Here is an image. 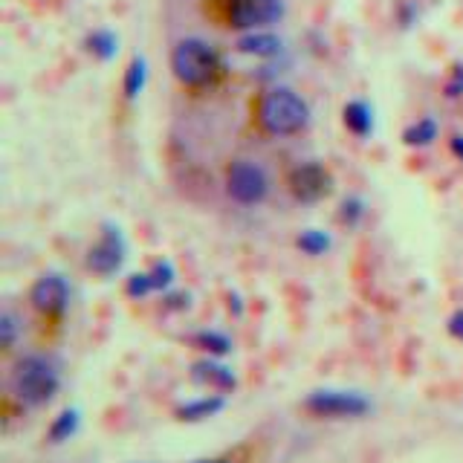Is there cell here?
Here are the masks:
<instances>
[{"mask_svg":"<svg viewBox=\"0 0 463 463\" xmlns=\"http://www.w3.org/2000/svg\"><path fill=\"white\" fill-rule=\"evenodd\" d=\"M9 391L24 409H43L61 391V371L55 362L41 354H24L14 359L9 373Z\"/></svg>","mask_w":463,"mask_h":463,"instance_id":"cell-1","label":"cell"},{"mask_svg":"<svg viewBox=\"0 0 463 463\" xmlns=\"http://www.w3.org/2000/svg\"><path fill=\"white\" fill-rule=\"evenodd\" d=\"M258 125L269 137H296L310 125V105L289 87H272L258 101Z\"/></svg>","mask_w":463,"mask_h":463,"instance_id":"cell-2","label":"cell"},{"mask_svg":"<svg viewBox=\"0 0 463 463\" xmlns=\"http://www.w3.org/2000/svg\"><path fill=\"white\" fill-rule=\"evenodd\" d=\"M171 72L180 84L200 90L217 81L223 72V58L203 38H183L177 47L171 50Z\"/></svg>","mask_w":463,"mask_h":463,"instance_id":"cell-3","label":"cell"},{"mask_svg":"<svg viewBox=\"0 0 463 463\" xmlns=\"http://www.w3.org/2000/svg\"><path fill=\"white\" fill-rule=\"evenodd\" d=\"M304 411L318 420H356L371 411V400L359 391L322 388L304 400Z\"/></svg>","mask_w":463,"mask_h":463,"instance_id":"cell-4","label":"cell"},{"mask_svg":"<svg viewBox=\"0 0 463 463\" xmlns=\"http://www.w3.org/2000/svg\"><path fill=\"white\" fill-rule=\"evenodd\" d=\"M226 194L241 206H260L269 197V177L252 159H235L226 168Z\"/></svg>","mask_w":463,"mask_h":463,"instance_id":"cell-5","label":"cell"},{"mask_svg":"<svg viewBox=\"0 0 463 463\" xmlns=\"http://www.w3.org/2000/svg\"><path fill=\"white\" fill-rule=\"evenodd\" d=\"M29 307H33L43 322H61L70 307V284L64 275L43 272L41 279L29 287Z\"/></svg>","mask_w":463,"mask_h":463,"instance_id":"cell-6","label":"cell"},{"mask_svg":"<svg viewBox=\"0 0 463 463\" xmlns=\"http://www.w3.org/2000/svg\"><path fill=\"white\" fill-rule=\"evenodd\" d=\"M284 18V0H226V24L241 33H258Z\"/></svg>","mask_w":463,"mask_h":463,"instance_id":"cell-7","label":"cell"},{"mask_svg":"<svg viewBox=\"0 0 463 463\" xmlns=\"http://www.w3.org/2000/svg\"><path fill=\"white\" fill-rule=\"evenodd\" d=\"M128 258V241L122 235V229L116 223L101 226V238L87 250V269L99 279H110L122 269Z\"/></svg>","mask_w":463,"mask_h":463,"instance_id":"cell-8","label":"cell"},{"mask_svg":"<svg viewBox=\"0 0 463 463\" xmlns=\"http://www.w3.org/2000/svg\"><path fill=\"white\" fill-rule=\"evenodd\" d=\"M287 188L298 203H318L333 192V177L322 163H298L289 171Z\"/></svg>","mask_w":463,"mask_h":463,"instance_id":"cell-9","label":"cell"},{"mask_svg":"<svg viewBox=\"0 0 463 463\" xmlns=\"http://www.w3.org/2000/svg\"><path fill=\"white\" fill-rule=\"evenodd\" d=\"M188 376H192V383L200 385V388H212L214 394H232V391L238 388V376L235 371H232L226 362L214 359V356H203L197 359L192 371H188Z\"/></svg>","mask_w":463,"mask_h":463,"instance_id":"cell-10","label":"cell"},{"mask_svg":"<svg viewBox=\"0 0 463 463\" xmlns=\"http://www.w3.org/2000/svg\"><path fill=\"white\" fill-rule=\"evenodd\" d=\"M223 409H226V394H206V397L180 402L177 409H174V417H177L180 423H203V420L221 414Z\"/></svg>","mask_w":463,"mask_h":463,"instance_id":"cell-11","label":"cell"},{"mask_svg":"<svg viewBox=\"0 0 463 463\" xmlns=\"http://www.w3.org/2000/svg\"><path fill=\"white\" fill-rule=\"evenodd\" d=\"M238 52L252 55V58H275L284 52V41L279 35L258 29V33H243L238 38Z\"/></svg>","mask_w":463,"mask_h":463,"instance_id":"cell-12","label":"cell"},{"mask_svg":"<svg viewBox=\"0 0 463 463\" xmlns=\"http://www.w3.org/2000/svg\"><path fill=\"white\" fill-rule=\"evenodd\" d=\"M342 122H345V128L351 130L354 137L368 139V137L373 134V125H376V119H373V108L368 105V101H362V99H351V101H347V105L342 108Z\"/></svg>","mask_w":463,"mask_h":463,"instance_id":"cell-13","label":"cell"},{"mask_svg":"<svg viewBox=\"0 0 463 463\" xmlns=\"http://www.w3.org/2000/svg\"><path fill=\"white\" fill-rule=\"evenodd\" d=\"M84 50L90 55H96L99 61H113L116 52H119V38H116L113 29L101 26V29H93V33H87Z\"/></svg>","mask_w":463,"mask_h":463,"instance_id":"cell-14","label":"cell"},{"mask_svg":"<svg viewBox=\"0 0 463 463\" xmlns=\"http://www.w3.org/2000/svg\"><path fill=\"white\" fill-rule=\"evenodd\" d=\"M440 137V125L434 116H423V119L411 122L409 128L402 130V142L409 145V148H429L434 145V139Z\"/></svg>","mask_w":463,"mask_h":463,"instance_id":"cell-15","label":"cell"},{"mask_svg":"<svg viewBox=\"0 0 463 463\" xmlns=\"http://www.w3.org/2000/svg\"><path fill=\"white\" fill-rule=\"evenodd\" d=\"M145 87H148V61H145L142 55H137V58H130V64L125 70L122 93L128 101H137L145 93Z\"/></svg>","mask_w":463,"mask_h":463,"instance_id":"cell-16","label":"cell"},{"mask_svg":"<svg viewBox=\"0 0 463 463\" xmlns=\"http://www.w3.org/2000/svg\"><path fill=\"white\" fill-rule=\"evenodd\" d=\"M188 342H192V347H197L200 354L214 356V359H223L232 354V339L221 330H197Z\"/></svg>","mask_w":463,"mask_h":463,"instance_id":"cell-17","label":"cell"},{"mask_svg":"<svg viewBox=\"0 0 463 463\" xmlns=\"http://www.w3.org/2000/svg\"><path fill=\"white\" fill-rule=\"evenodd\" d=\"M79 426H81V414H79L76 409H64L58 417H52V423H50V429H47V440H50L52 446L67 443L70 438H76Z\"/></svg>","mask_w":463,"mask_h":463,"instance_id":"cell-18","label":"cell"},{"mask_svg":"<svg viewBox=\"0 0 463 463\" xmlns=\"http://www.w3.org/2000/svg\"><path fill=\"white\" fill-rule=\"evenodd\" d=\"M296 246H298L304 255L318 258V255L330 252L333 238H330V232H325V229H304L301 235L296 238Z\"/></svg>","mask_w":463,"mask_h":463,"instance_id":"cell-19","label":"cell"},{"mask_svg":"<svg viewBox=\"0 0 463 463\" xmlns=\"http://www.w3.org/2000/svg\"><path fill=\"white\" fill-rule=\"evenodd\" d=\"M148 272H151V281H154L156 293H168V289L174 287V281H177V269H174V264L168 258L154 260V264L148 267Z\"/></svg>","mask_w":463,"mask_h":463,"instance_id":"cell-20","label":"cell"},{"mask_svg":"<svg viewBox=\"0 0 463 463\" xmlns=\"http://www.w3.org/2000/svg\"><path fill=\"white\" fill-rule=\"evenodd\" d=\"M151 293H156V289H154V281H151L148 269H145V272H130L128 279H125V296L128 298L142 301V298H148Z\"/></svg>","mask_w":463,"mask_h":463,"instance_id":"cell-21","label":"cell"},{"mask_svg":"<svg viewBox=\"0 0 463 463\" xmlns=\"http://www.w3.org/2000/svg\"><path fill=\"white\" fill-rule=\"evenodd\" d=\"M365 200L362 197H345L342 200V206H339V223L347 226V229H356L362 221H365Z\"/></svg>","mask_w":463,"mask_h":463,"instance_id":"cell-22","label":"cell"},{"mask_svg":"<svg viewBox=\"0 0 463 463\" xmlns=\"http://www.w3.org/2000/svg\"><path fill=\"white\" fill-rule=\"evenodd\" d=\"M18 333H21L18 316H14L12 310L0 313V347H4V351H12L14 342H18Z\"/></svg>","mask_w":463,"mask_h":463,"instance_id":"cell-23","label":"cell"},{"mask_svg":"<svg viewBox=\"0 0 463 463\" xmlns=\"http://www.w3.org/2000/svg\"><path fill=\"white\" fill-rule=\"evenodd\" d=\"M188 307H192V296H188L185 289H168V293H163V310L183 313Z\"/></svg>","mask_w":463,"mask_h":463,"instance_id":"cell-24","label":"cell"},{"mask_svg":"<svg viewBox=\"0 0 463 463\" xmlns=\"http://www.w3.org/2000/svg\"><path fill=\"white\" fill-rule=\"evenodd\" d=\"M394 18L400 24V29H411L420 21V9L414 0H400L397 9H394Z\"/></svg>","mask_w":463,"mask_h":463,"instance_id":"cell-25","label":"cell"},{"mask_svg":"<svg viewBox=\"0 0 463 463\" xmlns=\"http://www.w3.org/2000/svg\"><path fill=\"white\" fill-rule=\"evenodd\" d=\"M443 93H446V99H460L463 96V64L452 67V76H449Z\"/></svg>","mask_w":463,"mask_h":463,"instance_id":"cell-26","label":"cell"},{"mask_svg":"<svg viewBox=\"0 0 463 463\" xmlns=\"http://www.w3.org/2000/svg\"><path fill=\"white\" fill-rule=\"evenodd\" d=\"M446 333L452 336L455 342H463V307H458L452 316L446 318Z\"/></svg>","mask_w":463,"mask_h":463,"instance_id":"cell-27","label":"cell"},{"mask_svg":"<svg viewBox=\"0 0 463 463\" xmlns=\"http://www.w3.org/2000/svg\"><path fill=\"white\" fill-rule=\"evenodd\" d=\"M449 151L455 154V159L463 163V134H452V139H449Z\"/></svg>","mask_w":463,"mask_h":463,"instance_id":"cell-28","label":"cell"},{"mask_svg":"<svg viewBox=\"0 0 463 463\" xmlns=\"http://www.w3.org/2000/svg\"><path fill=\"white\" fill-rule=\"evenodd\" d=\"M229 310L235 313V316H241V313H243V304H241V298H238V296H229Z\"/></svg>","mask_w":463,"mask_h":463,"instance_id":"cell-29","label":"cell"},{"mask_svg":"<svg viewBox=\"0 0 463 463\" xmlns=\"http://www.w3.org/2000/svg\"><path fill=\"white\" fill-rule=\"evenodd\" d=\"M194 463H232L229 458H206V460H194Z\"/></svg>","mask_w":463,"mask_h":463,"instance_id":"cell-30","label":"cell"}]
</instances>
